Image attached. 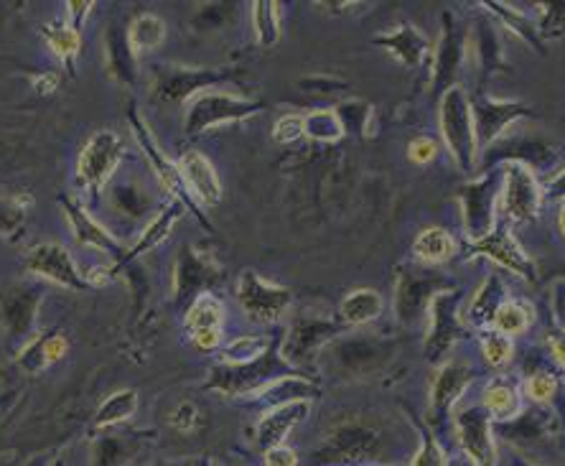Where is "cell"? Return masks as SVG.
<instances>
[{"mask_svg": "<svg viewBox=\"0 0 565 466\" xmlns=\"http://www.w3.org/2000/svg\"><path fill=\"white\" fill-rule=\"evenodd\" d=\"M440 133H444V144L448 153L454 156L456 166L463 173L477 169V133H473L471 103L461 85L446 87L444 97H440Z\"/></svg>", "mask_w": 565, "mask_h": 466, "instance_id": "cell-1", "label": "cell"}, {"mask_svg": "<svg viewBox=\"0 0 565 466\" xmlns=\"http://www.w3.org/2000/svg\"><path fill=\"white\" fill-rule=\"evenodd\" d=\"M260 113V105L250 103V99L227 95V93H196L186 99V115H184V130L186 136H199V133L217 128L224 123H237Z\"/></svg>", "mask_w": 565, "mask_h": 466, "instance_id": "cell-2", "label": "cell"}, {"mask_svg": "<svg viewBox=\"0 0 565 466\" xmlns=\"http://www.w3.org/2000/svg\"><path fill=\"white\" fill-rule=\"evenodd\" d=\"M380 448L377 428L367 426L362 421L342 423L337 431H331L321 448H316L313 464L327 466H356L370 462Z\"/></svg>", "mask_w": 565, "mask_h": 466, "instance_id": "cell-3", "label": "cell"}, {"mask_svg": "<svg viewBox=\"0 0 565 466\" xmlns=\"http://www.w3.org/2000/svg\"><path fill=\"white\" fill-rule=\"evenodd\" d=\"M543 187L535 179V173L525 163L512 161L502 171V191L497 197V206L507 220L530 222L540 214L543 206Z\"/></svg>", "mask_w": 565, "mask_h": 466, "instance_id": "cell-4", "label": "cell"}, {"mask_svg": "<svg viewBox=\"0 0 565 466\" xmlns=\"http://www.w3.org/2000/svg\"><path fill=\"white\" fill-rule=\"evenodd\" d=\"M122 140L115 130H97L89 136V140L82 146V153L77 158V179L82 187L87 189H103L105 181L113 177L118 163L122 161Z\"/></svg>", "mask_w": 565, "mask_h": 466, "instance_id": "cell-5", "label": "cell"}, {"mask_svg": "<svg viewBox=\"0 0 565 466\" xmlns=\"http://www.w3.org/2000/svg\"><path fill=\"white\" fill-rule=\"evenodd\" d=\"M237 301L243 306V311L250 316L253 321L270 324L278 321L282 314L288 311V306L294 304V294L288 288L268 283L263 276H257L255 271H245L237 280Z\"/></svg>", "mask_w": 565, "mask_h": 466, "instance_id": "cell-6", "label": "cell"}, {"mask_svg": "<svg viewBox=\"0 0 565 466\" xmlns=\"http://www.w3.org/2000/svg\"><path fill=\"white\" fill-rule=\"evenodd\" d=\"M23 265L33 276L44 278L49 283H56V286L70 288V290H85L89 288L82 276L77 263L70 255V250L60 243H39L33 245L26 257H23Z\"/></svg>", "mask_w": 565, "mask_h": 466, "instance_id": "cell-7", "label": "cell"}, {"mask_svg": "<svg viewBox=\"0 0 565 466\" xmlns=\"http://www.w3.org/2000/svg\"><path fill=\"white\" fill-rule=\"evenodd\" d=\"M456 434L463 448V456L477 466H497L494 436H492V415L484 411V405L467 407L454 415Z\"/></svg>", "mask_w": 565, "mask_h": 466, "instance_id": "cell-8", "label": "cell"}, {"mask_svg": "<svg viewBox=\"0 0 565 466\" xmlns=\"http://www.w3.org/2000/svg\"><path fill=\"white\" fill-rule=\"evenodd\" d=\"M473 255H484L497 265H502L514 276H522L525 280H535V263L530 261L525 250L514 240V235L507 227H497L489 235L473 240L471 243Z\"/></svg>", "mask_w": 565, "mask_h": 466, "instance_id": "cell-9", "label": "cell"}, {"mask_svg": "<svg viewBox=\"0 0 565 466\" xmlns=\"http://www.w3.org/2000/svg\"><path fill=\"white\" fill-rule=\"evenodd\" d=\"M177 166L191 199H196L204 206H217L222 202V181L210 158L199 151H186Z\"/></svg>", "mask_w": 565, "mask_h": 466, "instance_id": "cell-10", "label": "cell"}, {"mask_svg": "<svg viewBox=\"0 0 565 466\" xmlns=\"http://www.w3.org/2000/svg\"><path fill=\"white\" fill-rule=\"evenodd\" d=\"M311 403L309 401H290L276 407H268L263 413V419L257 421L255 428V444L265 454L268 448H276L286 444L290 431H294L298 423L309 419Z\"/></svg>", "mask_w": 565, "mask_h": 466, "instance_id": "cell-11", "label": "cell"}, {"mask_svg": "<svg viewBox=\"0 0 565 466\" xmlns=\"http://www.w3.org/2000/svg\"><path fill=\"white\" fill-rule=\"evenodd\" d=\"M461 319L456 316V294L454 290H440L430 301V331L426 339V354L436 360L444 354L459 335Z\"/></svg>", "mask_w": 565, "mask_h": 466, "instance_id": "cell-12", "label": "cell"}, {"mask_svg": "<svg viewBox=\"0 0 565 466\" xmlns=\"http://www.w3.org/2000/svg\"><path fill=\"white\" fill-rule=\"evenodd\" d=\"M471 378L473 372L467 362H448L438 370L434 388H430V421L438 423V419H444V415L451 411L454 403L463 395V390L469 388Z\"/></svg>", "mask_w": 565, "mask_h": 466, "instance_id": "cell-13", "label": "cell"}, {"mask_svg": "<svg viewBox=\"0 0 565 466\" xmlns=\"http://www.w3.org/2000/svg\"><path fill=\"white\" fill-rule=\"evenodd\" d=\"M62 206H64L66 220H70V227H72L74 237H77L79 245L99 250V253H120L122 247H120L118 240H115L110 232L103 227V224L89 218L87 210L77 202V199L64 197Z\"/></svg>", "mask_w": 565, "mask_h": 466, "instance_id": "cell-14", "label": "cell"}, {"mask_svg": "<svg viewBox=\"0 0 565 466\" xmlns=\"http://www.w3.org/2000/svg\"><path fill=\"white\" fill-rule=\"evenodd\" d=\"M471 115L473 133H477V148H484L492 144L512 120L522 118V115H530V107L520 103H484L479 105L477 110H471Z\"/></svg>", "mask_w": 565, "mask_h": 466, "instance_id": "cell-15", "label": "cell"}, {"mask_svg": "<svg viewBox=\"0 0 565 466\" xmlns=\"http://www.w3.org/2000/svg\"><path fill=\"white\" fill-rule=\"evenodd\" d=\"M130 120H132V133H136L138 144L143 146V153L148 156V161H151V166L156 169L158 179L163 181V187L169 189L173 197H179L181 202H186L189 194H186V189H184V181H181V177H179V166L171 163L169 158L163 156L161 146H158V140L153 138V133L148 130V125L140 120L138 115H132Z\"/></svg>", "mask_w": 565, "mask_h": 466, "instance_id": "cell-16", "label": "cell"}, {"mask_svg": "<svg viewBox=\"0 0 565 466\" xmlns=\"http://www.w3.org/2000/svg\"><path fill=\"white\" fill-rule=\"evenodd\" d=\"M463 220H467L471 243L494 230V191L489 189L487 181H479V184L467 189V194H463Z\"/></svg>", "mask_w": 565, "mask_h": 466, "instance_id": "cell-17", "label": "cell"}, {"mask_svg": "<svg viewBox=\"0 0 565 466\" xmlns=\"http://www.w3.org/2000/svg\"><path fill=\"white\" fill-rule=\"evenodd\" d=\"M222 74L212 72H194V70H177L166 72L158 82V95L166 99H189L196 93H204V87H212L222 82Z\"/></svg>", "mask_w": 565, "mask_h": 466, "instance_id": "cell-18", "label": "cell"}, {"mask_svg": "<svg viewBox=\"0 0 565 466\" xmlns=\"http://www.w3.org/2000/svg\"><path fill=\"white\" fill-rule=\"evenodd\" d=\"M375 44L385 46L387 52L405 66H418L423 54H426V49H428V41L423 39V33L415 31L411 23H401V27H397L393 33L377 36Z\"/></svg>", "mask_w": 565, "mask_h": 466, "instance_id": "cell-19", "label": "cell"}, {"mask_svg": "<svg viewBox=\"0 0 565 466\" xmlns=\"http://www.w3.org/2000/svg\"><path fill=\"white\" fill-rule=\"evenodd\" d=\"M184 324L191 337L199 335V331H214V329L222 331V324H224L222 301L214 294H210V290H202V294L194 298V304L189 306Z\"/></svg>", "mask_w": 565, "mask_h": 466, "instance_id": "cell-20", "label": "cell"}, {"mask_svg": "<svg viewBox=\"0 0 565 466\" xmlns=\"http://www.w3.org/2000/svg\"><path fill=\"white\" fill-rule=\"evenodd\" d=\"M484 411L492 415V421H500V423H510L518 419L522 413V398H520V390L510 385L507 380H497L492 385L487 388L484 393Z\"/></svg>", "mask_w": 565, "mask_h": 466, "instance_id": "cell-21", "label": "cell"}, {"mask_svg": "<svg viewBox=\"0 0 565 466\" xmlns=\"http://www.w3.org/2000/svg\"><path fill=\"white\" fill-rule=\"evenodd\" d=\"M413 253L420 263H428V265L446 263L448 257H454L456 253V240L451 232L444 227H428L415 237Z\"/></svg>", "mask_w": 565, "mask_h": 466, "instance_id": "cell-22", "label": "cell"}, {"mask_svg": "<svg viewBox=\"0 0 565 466\" xmlns=\"http://www.w3.org/2000/svg\"><path fill=\"white\" fill-rule=\"evenodd\" d=\"M166 39V23L163 19H158L156 13H140L138 19H132L130 29H128V49L130 54H143V52H153L163 44Z\"/></svg>", "mask_w": 565, "mask_h": 466, "instance_id": "cell-23", "label": "cell"}, {"mask_svg": "<svg viewBox=\"0 0 565 466\" xmlns=\"http://www.w3.org/2000/svg\"><path fill=\"white\" fill-rule=\"evenodd\" d=\"M502 304V283L500 278L489 276L484 280V286L479 288V294L471 298V304L467 306V321L471 327H487V324L494 321V314Z\"/></svg>", "mask_w": 565, "mask_h": 466, "instance_id": "cell-24", "label": "cell"}, {"mask_svg": "<svg viewBox=\"0 0 565 466\" xmlns=\"http://www.w3.org/2000/svg\"><path fill=\"white\" fill-rule=\"evenodd\" d=\"M533 321H535L533 306L527 301H520V298H510V301H502L500 309H497L492 329L502 331L504 337L512 339L518 335H525Z\"/></svg>", "mask_w": 565, "mask_h": 466, "instance_id": "cell-25", "label": "cell"}, {"mask_svg": "<svg viewBox=\"0 0 565 466\" xmlns=\"http://www.w3.org/2000/svg\"><path fill=\"white\" fill-rule=\"evenodd\" d=\"M138 411V393L136 390H118L110 398H105L103 405L97 407L95 413V428H110V426H120L128 419H132V413Z\"/></svg>", "mask_w": 565, "mask_h": 466, "instance_id": "cell-26", "label": "cell"}, {"mask_svg": "<svg viewBox=\"0 0 565 466\" xmlns=\"http://www.w3.org/2000/svg\"><path fill=\"white\" fill-rule=\"evenodd\" d=\"M44 39L56 60H62L72 70L74 60H77V54L82 52V31L74 29L70 21L49 23L44 29Z\"/></svg>", "mask_w": 565, "mask_h": 466, "instance_id": "cell-27", "label": "cell"}, {"mask_svg": "<svg viewBox=\"0 0 565 466\" xmlns=\"http://www.w3.org/2000/svg\"><path fill=\"white\" fill-rule=\"evenodd\" d=\"M181 214H184V206H181V204H173V206H169V210H166V212L158 214V218H156L151 224H148L143 235H140L138 243L130 247V253L122 255L120 263H128V261H132V257L143 255V253H148V250H151V247H156L166 235H169L173 224H177V222L181 220Z\"/></svg>", "mask_w": 565, "mask_h": 466, "instance_id": "cell-28", "label": "cell"}, {"mask_svg": "<svg viewBox=\"0 0 565 466\" xmlns=\"http://www.w3.org/2000/svg\"><path fill=\"white\" fill-rule=\"evenodd\" d=\"M382 306H385V301H382L377 290L356 288L349 296H344L342 316L349 324H367L372 319H377L382 314Z\"/></svg>", "mask_w": 565, "mask_h": 466, "instance_id": "cell-29", "label": "cell"}, {"mask_svg": "<svg viewBox=\"0 0 565 466\" xmlns=\"http://www.w3.org/2000/svg\"><path fill=\"white\" fill-rule=\"evenodd\" d=\"M270 339L268 337H237L222 349V364L224 368H245L268 354Z\"/></svg>", "mask_w": 565, "mask_h": 466, "instance_id": "cell-30", "label": "cell"}, {"mask_svg": "<svg viewBox=\"0 0 565 466\" xmlns=\"http://www.w3.org/2000/svg\"><path fill=\"white\" fill-rule=\"evenodd\" d=\"M428 290H430V280L428 278H413L405 276V280L397 288V316L403 321H413L418 319L420 309H426L428 301Z\"/></svg>", "mask_w": 565, "mask_h": 466, "instance_id": "cell-31", "label": "cell"}, {"mask_svg": "<svg viewBox=\"0 0 565 466\" xmlns=\"http://www.w3.org/2000/svg\"><path fill=\"white\" fill-rule=\"evenodd\" d=\"M253 29L257 44L270 49L280 39V6L273 0H257L253 3Z\"/></svg>", "mask_w": 565, "mask_h": 466, "instance_id": "cell-32", "label": "cell"}, {"mask_svg": "<svg viewBox=\"0 0 565 466\" xmlns=\"http://www.w3.org/2000/svg\"><path fill=\"white\" fill-rule=\"evenodd\" d=\"M461 66V41L456 36L454 27H446L444 39H440L438 60H436V89H444L454 80L456 70Z\"/></svg>", "mask_w": 565, "mask_h": 466, "instance_id": "cell-33", "label": "cell"}, {"mask_svg": "<svg viewBox=\"0 0 565 466\" xmlns=\"http://www.w3.org/2000/svg\"><path fill=\"white\" fill-rule=\"evenodd\" d=\"M303 133L319 144H337L344 136V123L339 110H313L303 118Z\"/></svg>", "mask_w": 565, "mask_h": 466, "instance_id": "cell-34", "label": "cell"}, {"mask_svg": "<svg viewBox=\"0 0 565 466\" xmlns=\"http://www.w3.org/2000/svg\"><path fill=\"white\" fill-rule=\"evenodd\" d=\"M33 204L31 197H0V240H15L26 224V206Z\"/></svg>", "mask_w": 565, "mask_h": 466, "instance_id": "cell-35", "label": "cell"}, {"mask_svg": "<svg viewBox=\"0 0 565 466\" xmlns=\"http://www.w3.org/2000/svg\"><path fill=\"white\" fill-rule=\"evenodd\" d=\"M504 426H510L507 438L518 441V444H533V441H540L551 431L547 428L545 415H518V419L504 423Z\"/></svg>", "mask_w": 565, "mask_h": 466, "instance_id": "cell-36", "label": "cell"}, {"mask_svg": "<svg viewBox=\"0 0 565 466\" xmlns=\"http://www.w3.org/2000/svg\"><path fill=\"white\" fill-rule=\"evenodd\" d=\"M481 352H484V360L492 368H504L512 360V339L497 329H487L484 337H481Z\"/></svg>", "mask_w": 565, "mask_h": 466, "instance_id": "cell-37", "label": "cell"}, {"mask_svg": "<svg viewBox=\"0 0 565 466\" xmlns=\"http://www.w3.org/2000/svg\"><path fill=\"white\" fill-rule=\"evenodd\" d=\"M525 393L530 401H535L537 405L551 403L555 393H558V378H555L553 372H545V370L533 372L525 380Z\"/></svg>", "mask_w": 565, "mask_h": 466, "instance_id": "cell-38", "label": "cell"}, {"mask_svg": "<svg viewBox=\"0 0 565 466\" xmlns=\"http://www.w3.org/2000/svg\"><path fill=\"white\" fill-rule=\"evenodd\" d=\"M420 431H423V446L418 448V454H415L411 466H446L448 454L444 452V446L438 444L434 431L426 426H420Z\"/></svg>", "mask_w": 565, "mask_h": 466, "instance_id": "cell-39", "label": "cell"}, {"mask_svg": "<svg viewBox=\"0 0 565 466\" xmlns=\"http://www.w3.org/2000/svg\"><path fill=\"white\" fill-rule=\"evenodd\" d=\"M303 118L301 115L296 113H288L282 115V118L276 120V125H273V140L280 146H288V144H296L298 138H303Z\"/></svg>", "mask_w": 565, "mask_h": 466, "instance_id": "cell-40", "label": "cell"}, {"mask_svg": "<svg viewBox=\"0 0 565 466\" xmlns=\"http://www.w3.org/2000/svg\"><path fill=\"white\" fill-rule=\"evenodd\" d=\"M540 31L547 36H561L565 31V3H545L543 6V21H540Z\"/></svg>", "mask_w": 565, "mask_h": 466, "instance_id": "cell-41", "label": "cell"}, {"mask_svg": "<svg viewBox=\"0 0 565 466\" xmlns=\"http://www.w3.org/2000/svg\"><path fill=\"white\" fill-rule=\"evenodd\" d=\"M196 421H199V411L194 403H181L177 411L171 413V426L181 431V434H191V431L196 428Z\"/></svg>", "mask_w": 565, "mask_h": 466, "instance_id": "cell-42", "label": "cell"}, {"mask_svg": "<svg viewBox=\"0 0 565 466\" xmlns=\"http://www.w3.org/2000/svg\"><path fill=\"white\" fill-rule=\"evenodd\" d=\"M408 156H411L413 163L426 166L438 156V144H436V140H430V138H415V140H411V146H408Z\"/></svg>", "mask_w": 565, "mask_h": 466, "instance_id": "cell-43", "label": "cell"}, {"mask_svg": "<svg viewBox=\"0 0 565 466\" xmlns=\"http://www.w3.org/2000/svg\"><path fill=\"white\" fill-rule=\"evenodd\" d=\"M44 360L46 364H54L64 360V354L70 352V339H66L64 335H46L44 337Z\"/></svg>", "mask_w": 565, "mask_h": 466, "instance_id": "cell-44", "label": "cell"}, {"mask_svg": "<svg viewBox=\"0 0 565 466\" xmlns=\"http://www.w3.org/2000/svg\"><path fill=\"white\" fill-rule=\"evenodd\" d=\"M263 466H298V454L294 452V448H288L286 444L268 448V452H265Z\"/></svg>", "mask_w": 565, "mask_h": 466, "instance_id": "cell-45", "label": "cell"}, {"mask_svg": "<svg viewBox=\"0 0 565 466\" xmlns=\"http://www.w3.org/2000/svg\"><path fill=\"white\" fill-rule=\"evenodd\" d=\"M93 6V0H70V3H66V15H70V23L74 29H82V23L87 21Z\"/></svg>", "mask_w": 565, "mask_h": 466, "instance_id": "cell-46", "label": "cell"}, {"mask_svg": "<svg viewBox=\"0 0 565 466\" xmlns=\"http://www.w3.org/2000/svg\"><path fill=\"white\" fill-rule=\"evenodd\" d=\"M191 342H194L196 349H202V352H214L222 345V331H199V335L191 337Z\"/></svg>", "mask_w": 565, "mask_h": 466, "instance_id": "cell-47", "label": "cell"}, {"mask_svg": "<svg viewBox=\"0 0 565 466\" xmlns=\"http://www.w3.org/2000/svg\"><path fill=\"white\" fill-rule=\"evenodd\" d=\"M56 87H60V74L56 72H44L33 80V89H36L39 95H52Z\"/></svg>", "mask_w": 565, "mask_h": 466, "instance_id": "cell-48", "label": "cell"}, {"mask_svg": "<svg viewBox=\"0 0 565 466\" xmlns=\"http://www.w3.org/2000/svg\"><path fill=\"white\" fill-rule=\"evenodd\" d=\"M547 345H551L553 357L558 360V364L565 370V329L551 331V335H547Z\"/></svg>", "mask_w": 565, "mask_h": 466, "instance_id": "cell-49", "label": "cell"}, {"mask_svg": "<svg viewBox=\"0 0 565 466\" xmlns=\"http://www.w3.org/2000/svg\"><path fill=\"white\" fill-rule=\"evenodd\" d=\"M547 197H551V199H565V169L551 181V187H547Z\"/></svg>", "mask_w": 565, "mask_h": 466, "instance_id": "cell-50", "label": "cell"}, {"mask_svg": "<svg viewBox=\"0 0 565 466\" xmlns=\"http://www.w3.org/2000/svg\"><path fill=\"white\" fill-rule=\"evenodd\" d=\"M446 466H477V464H473L469 456L461 454V456H454V459H448Z\"/></svg>", "mask_w": 565, "mask_h": 466, "instance_id": "cell-51", "label": "cell"}, {"mask_svg": "<svg viewBox=\"0 0 565 466\" xmlns=\"http://www.w3.org/2000/svg\"><path fill=\"white\" fill-rule=\"evenodd\" d=\"M558 230H561V235L565 237V202H563L561 212H558Z\"/></svg>", "mask_w": 565, "mask_h": 466, "instance_id": "cell-52", "label": "cell"}, {"mask_svg": "<svg viewBox=\"0 0 565 466\" xmlns=\"http://www.w3.org/2000/svg\"><path fill=\"white\" fill-rule=\"evenodd\" d=\"M163 466H204V462H181V464H163Z\"/></svg>", "mask_w": 565, "mask_h": 466, "instance_id": "cell-53", "label": "cell"}, {"mask_svg": "<svg viewBox=\"0 0 565 466\" xmlns=\"http://www.w3.org/2000/svg\"><path fill=\"white\" fill-rule=\"evenodd\" d=\"M514 466H535V464H527V462H514Z\"/></svg>", "mask_w": 565, "mask_h": 466, "instance_id": "cell-54", "label": "cell"}, {"mask_svg": "<svg viewBox=\"0 0 565 466\" xmlns=\"http://www.w3.org/2000/svg\"><path fill=\"white\" fill-rule=\"evenodd\" d=\"M52 466H64V462H62V459H56Z\"/></svg>", "mask_w": 565, "mask_h": 466, "instance_id": "cell-55", "label": "cell"}]
</instances>
